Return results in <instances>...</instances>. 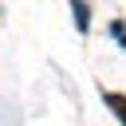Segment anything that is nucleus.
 <instances>
[{
  "instance_id": "f257e3e1",
  "label": "nucleus",
  "mask_w": 126,
  "mask_h": 126,
  "mask_svg": "<svg viewBox=\"0 0 126 126\" xmlns=\"http://www.w3.org/2000/svg\"><path fill=\"white\" fill-rule=\"evenodd\" d=\"M106 106H110V110L118 114V122L126 126V94H118V91H110V94H106Z\"/></svg>"
},
{
  "instance_id": "f03ea898",
  "label": "nucleus",
  "mask_w": 126,
  "mask_h": 126,
  "mask_svg": "<svg viewBox=\"0 0 126 126\" xmlns=\"http://www.w3.org/2000/svg\"><path fill=\"white\" fill-rule=\"evenodd\" d=\"M71 8H75V28H79V32H87V24H91L87 4H83V0H71Z\"/></svg>"
}]
</instances>
